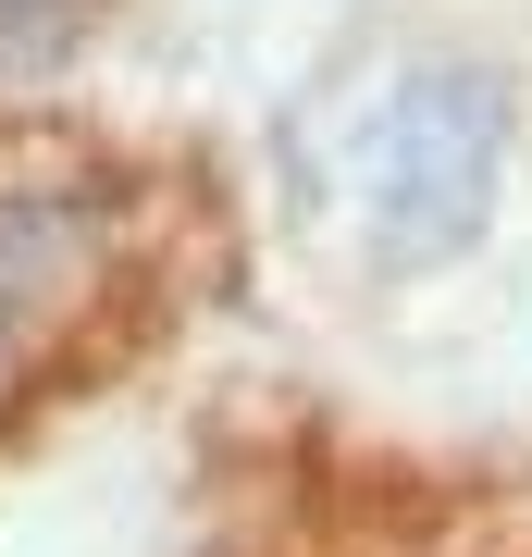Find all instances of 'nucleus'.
Returning <instances> with one entry per match:
<instances>
[{"instance_id": "obj_1", "label": "nucleus", "mask_w": 532, "mask_h": 557, "mask_svg": "<svg viewBox=\"0 0 532 557\" xmlns=\"http://www.w3.org/2000/svg\"><path fill=\"white\" fill-rule=\"evenodd\" d=\"M495 149H508L495 75H471V62L396 75L372 100V124H359V223H372V248L384 260H446L495 199Z\"/></svg>"}, {"instance_id": "obj_2", "label": "nucleus", "mask_w": 532, "mask_h": 557, "mask_svg": "<svg viewBox=\"0 0 532 557\" xmlns=\"http://www.w3.org/2000/svg\"><path fill=\"white\" fill-rule=\"evenodd\" d=\"M50 223H62V199H25V211H0V347H13V310H25V260L50 248Z\"/></svg>"}]
</instances>
